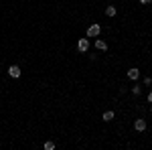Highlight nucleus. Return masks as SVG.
I'll return each instance as SVG.
<instances>
[{"instance_id":"obj_1","label":"nucleus","mask_w":152,"mask_h":150,"mask_svg":"<svg viewBox=\"0 0 152 150\" xmlns=\"http://www.w3.org/2000/svg\"><path fill=\"white\" fill-rule=\"evenodd\" d=\"M99 33H102V26L97 23H94V24H89V29H87V37H99Z\"/></svg>"},{"instance_id":"obj_2","label":"nucleus","mask_w":152,"mask_h":150,"mask_svg":"<svg viewBox=\"0 0 152 150\" xmlns=\"http://www.w3.org/2000/svg\"><path fill=\"white\" fill-rule=\"evenodd\" d=\"M87 49H89V39H79L77 41V51L79 53H85Z\"/></svg>"},{"instance_id":"obj_3","label":"nucleus","mask_w":152,"mask_h":150,"mask_svg":"<svg viewBox=\"0 0 152 150\" xmlns=\"http://www.w3.org/2000/svg\"><path fill=\"white\" fill-rule=\"evenodd\" d=\"M8 75L14 77V79L20 77V67H18V65H10V67H8Z\"/></svg>"},{"instance_id":"obj_4","label":"nucleus","mask_w":152,"mask_h":150,"mask_svg":"<svg viewBox=\"0 0 152 150\" xmlns=\"http://www.w3.org/2000/svg\"><path fill=\"white\" fill-rule=\"evenodd\" d=\"M134 128H136V130H138V132H144V130H146V120H136V122H134Z\"/></svg>"},{"instance_id":"obj_5","label":"nucleus","mask_w":152,"mask_h":150,"mask_svg":"<svg viewBox=\"0 0 152 150\" xmlns=\"http://www.w3.org/2000/svg\"><path fill=\"white\" fill-rule=\"evenodd\" d=\"M95 49L97 51H107V43L102 41V39H95Z\"/></svg>"},{"instance_id":"obj_6","label":"nucleus","mask_w":152,"mask_h":150,"mask_svg":"<svg viewBox=\"0 0 152 150\" xmlns=\"http://www.w3.org/2000/svg\"><path fill=\"white\" fill-rule=\"evenodd\" d=\"M128 77L130 79H138V77H140V69H138V67H132V69L128 71Z\"/></svg>"},{"instance_id":"obj_7","label":"nucleus","mask_w":152,"mask_h":150,"mask_svg":"<svg viewBox=\"0 0 152 150\" xmlns=\"http://www.w3.org/2000/svg\"><path fill=\"white\" fill-rule=\"evenodd\" d=\"M116 6H107V8H105V14H107V16H116Z\"/></svg>"},{"instance_id":"obj_8","label":"nucleus","mask_w":152,"mask_h":150,"mask_svg":"<svg viewBox=\"0 0 152 150\" xmlns=\"http://www.w3.org/2000/svg\"><path fill=\"white\" fill-rule=\"evenodd\" d=\"M112 120H114V112L110 110V112H105V114H104V122H112Z\"/></svg>"},{"instance_id":"obj_9","label":"nucleus","mask_w":152,"mask_h":150,"mask_svg":"<svg viewBox=\"0 0 152 150\" xmlns=\"http://www.w3.org/2000/svg\"><path fill=\"white\" fill-rule=\"evenodd\" d=\"M43 146H45V150H55V144H53L51 140H47V142H45Z\"/></svg>"},{"instance_id":"obj_10","label":"nucleus","mask_w":152,"mask_h":150,"mask_svg":"<svg viewBox=\"0 0 152 150\" xmlns=\"http://www.w3.org/2000/svg\"><path fill=\"white\" fill-rule=\"evenodd\" d=\"M132 93H134V95H140V93H142V87H140V85H134V87H132Z\"/></svg>"},{"instance_id":"obj_11","label":"nucleus","mask_w":152,"mask_h":150,"mask_svg":"<svg viewBox=\"0 0 152 150\" xmlns=\"http://www.w3.org/2000/svg\"><path fill=\"white\" fill-rule=\"evenodd\" d=\"M152 0H140V4H150Z\"/></svg>"},{"instance_id":"obj_12","label":"nucleus","mask_w":152,"mask_h":150,"mask_svg":"<svg viewBox=\"0 0 152 150\" xmlns=\"http://www.w3.org/2000/svg\"><path fill=\"white\" fill-rule=\"evenodd\" d=\"M148 102H150V104H152V91L148 93Z\"/></svg>"},{"instance_id":"obj_13","label":"nucleus","mask_w":152,"mask_h":150,"mask_svg":"<svg viewBox=\"0 0 152 150\" xmlns=\"http://www.w3.org/2000/svg\"><path fill=\"white\" fill-rule=\"evenodd\" d=\"M150 114H152V110H150Z\"/></svg>"}]
</instances>
